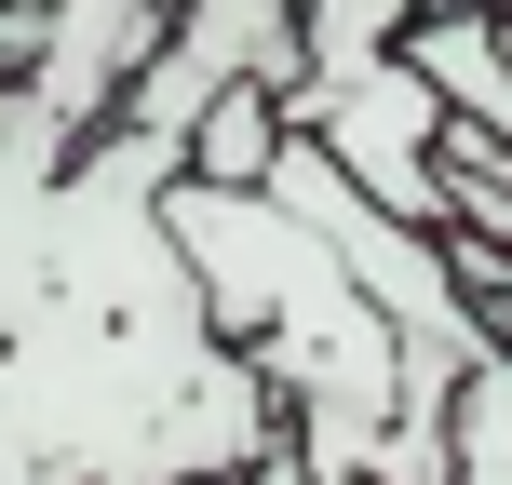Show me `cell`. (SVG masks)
Here are the masks:
<instances>
[{"label":"cell","mask_w":512,"mask_h":485,"mask_svg":"<svg viewBox=\"0 0 512 485\" xmlns=\"http://www.w3.org/2000/svg\"><path fill=\"white\" fill-rule=\"evenodd\" d=\"M162 189L176 149L122 122L68 149L0 81V485H243L283 445Z\"/></svg>","instance_id":"cell-1"},{"label":"cell","mask_w":512,"mask_h":485,"mask_svg":"<svg viewBox=\"0 0 512 485\" xmlns=\"http://www.w3.org/2000/svg\"><path fill=\"white\" fill-rule=\"evenodd\" d=\"M270 108H283V135H297V149H324L337 176L391 216V230L445 243V189H432L445 108H432V81H418L405 54H378V68H351V81H283Z\"/></svg>","instance_id":"cell-2"},{"label":"cell","mask_w":512,"mask_h":485,"mask_svg":"<svg viewBox=\"0 0 512 485\" xmlns=\"http://www.w3.org/2000/svg\"><path fill=\"white\" fill-rule=\"evenodd\" d=\"M283 81H297V0H176L162 54L135 68V95H122V135L176 149L216 95H283Z\"/></svg>","instance_id":"cell-3"},{"label":"cell","mask_w":512,"mask_h":485,"mask_svg":"<svg viewBox=\"0 0 512 485\" xmlns=\"http://www.w3.org/2000/svg\"><path fill=\"white\" fill-rule=\"evenodd\" d=\"M162 27H176V0H54L41 41H27V68H14V95L81 149V135L122 122V95H135V68L162 54Z\"/></svg>","instance_id":"cell-4"},{"label":"cell","mask_w":512,"mask_h":485,"mask_svg":"<svg viewBox=\"0 0 512 485\" xmlns=\"http://www.w3.org/2000/svg\"><path fill=\"white\" fill-rule=\"evenodd\" d=\"M445 0H297V81H351L378 54H405V27Z\"/></svg>","instance_id":"cell-5"},{"label":"cell","mask_w":512,"mask_h":485,"mask_svg":"<svg viewBox=\"0 0 512 485\" xmlns=\"http://www.w3.org/2000/svg\"><path fill=\"white\" fill-rule=\"evenodd\" d=\"M270 162H283V108L270 95H216L203 122L176 135V176L189 189H270Z\"/></svg>","instance_id":"cell-6"},{"label":"cell","mask_w":512,"mask_h":485,"mask_svg":"<svg viewBox=\"0 0 512 485\" xmlns=\"http://www.w3.org/2000/svg\"><path fill=\"white\" fill-rule=\"evenodd\" d=\"M445 485H512V351H486L445 405Z\"/></svg>","instance_id":"cell-7"}]
</instances>
